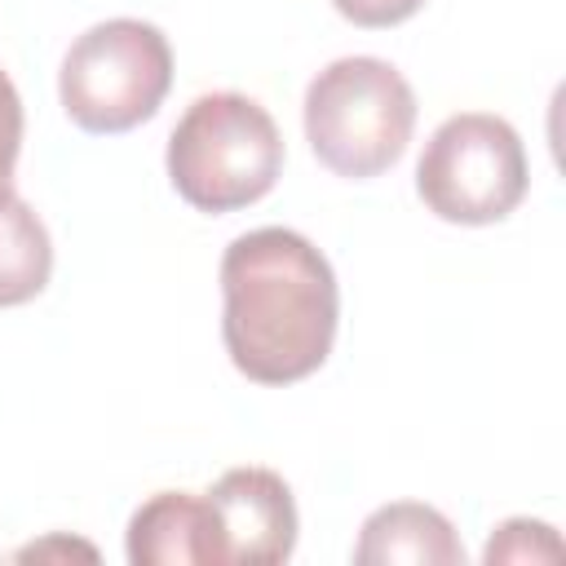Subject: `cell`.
<instances>
[{
  "label": "cell",
  "mask_w": 566,
  "mask_h": 566,
  "mask_svg": "<svg viewBox=\"0 0 566 566\" xmlns=\"http://www.w3.org/2000/svg\"><path fill=\"white\" fill-rule=\"evenodd\" d=\"M221 340L256 385L314 376L336 340L340 287L327 256L287 226L239 234L221 256Z\"/></svg>",
  "instance_id": "6da1fadb"
},
{
  "label": "cell",
  "mask_w": 566,
  "mask_h": 566,
  "mask_svg": "<svg viewBox=\"0 0 566 566\" xmlns=\"http://www.w3.org/2000/svg\"><path fill=\"white\" fill-rule=\"evenodd\" d=\"M283 137L270 111L243 93H203L168 137L172 190L199 212H234L274 190Z\"/></svg>",
  "instance_id": "7a4b0ae2"
},
{
  "label": "cell",
  "mask_w": 566,
  "mask_h": 566,
  "mask_svg": "<svg viewBox=\"0 0 566 566\" xmlns=\"http://www.w3.org/2000/svg\"><path fill=\"white\" fill-rule=\"evenodd\" d=\"M416 128V93L385 57H336L305 88V142L323 168L367 181L394 168Z\"/></svg>",
  "instance_id": "3957f363"
},
{
  "label": "cell",
  "mask_w": 566,
  "mask_h": 566,
  "mask_svg": "<svg viewBox=\"0 0 566 566\" xmlns=\"http://www.w3.org/2000/svg\"><path fill=\"white\" fill-rule=\"evenodd\" d=\"M172 84L168 35L142 18H111L75 35L57 93L84 133H128L146 124Z\"/></svg>",
  "instance_id": "277c9868"
},
{
  "label": "cell",
  "mask_w": 566,
  "mask_h": 566,
  "mask_svg": "<svg viewBox=\"0 0 566 566\" xmlns=\"http://www.w3.org/2000/svg\"><path fill=\"white\" fill-rule=\"evenodd\" d=\"M416 190L424 208L455 226L504 221L526 195V150L509 119L464 111L438 124L420 164Z\"/></svg>",
  "instance_id": "5b68a950"
},
{
  "label": "cell",
  "mask_w": 566,
  "mask_h": 566,
  "mask_svg": "<svg viewBox=\"0 0 566 566\" xmlns=\"http://www.w3.org/2000/svg\"><path fill=\"white\" fill-rule=\"evenodd\" d=\"M217 522V566H279L296 548V500L274 469H226L203 495Z\"/></svg>",
  "instance_id": "8992f818"
},
{
  "label": "cell",
  "mask_w": 566,
  "mask_h": 566,
  "mask_svg": "<svg viewBox=\"0 0 566 566\" xmlns=\"http://www.w3.org/2000/svg\"><path fill=\"white\" fill-rule=\"evenodd\" d=\"M133 566H217V522L203 495L159 491L128 522Z\"/></svg>",
  "instance_id": "52a82bcc"
},
{
  "label": "cell",
  "mask_w": 566,
  "mask_h": 566,
  "mask_svg": "<svg viewBox=\"0 0 566 566\" xmlns=\"http://www.w3.org/2000/svg\"><path fill=\"white\" fill-rule=\"evenodd\" d=\"M358 566H464V544L455 539V526L433 509L416 500L380 504L354 544Z\"/></svg>",
  "instance_id": "ba28073f"
},
{
  "label": "cell",
  "mask_w": 566,
  "mask_h": 566,
  "mask_svg": "<svg viewBox=\"0 0 566 566\" xmlns=\"http://www.w3.org/2000/svg\"><path fill=\"white\" fill-rule=\"evenodd\" d=\"M53 274V243L27 199H0V305H27Z\"/></svg>",
  "instance_id": "9c48e42d"
},
{
  "label": "cell",
  "mask_w": 566,
  "mask_h": 566,
  "mask_svg": "<svg viewBox=\"0 0 566 566\" xmlns=\"http://www.w3.org/2000/svg\"><path fill=\"white\" fill-rule=\"evenodd\" d=\"M562 557V539L553 535V526L531 522V517H513L495 531V539L486 544V562H557Z\"/></svg>",
  "instance_id": "30bf717a"
},
{
  "label": "cell",
  "mask_w": 566,
  "mask_h": 566,
  "mask_svg": "<svg viewBox=\"0 0 566 566\" xmlns=\"http://www.w3.org/2000/svg\"><path fill=\"white\" fill-rule=\"evenodd\" d=\"M22 150V97L0 71V199L13 195V164Z\"/></svg>",
  "instance_id": "8fae6325"
},
{
  "label": "cell",
  "mask_w": 566,
  "mask_h": 566,
  "mask_svg": "<svg viewBox=\"0 0 566 566\" xmlns=\"http://www.w3.org/2000/svg\"><path fill=\"white\" fill-rule=\"evenodd\" d=\"M340 18H349L354 27H398L407 22L424 0H332Z\"/></svg>",
  "instance_id": "7c38bea8"
}]
</instances>
